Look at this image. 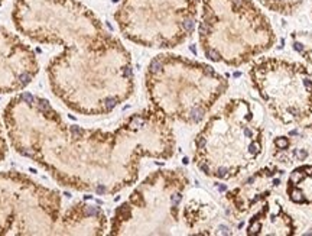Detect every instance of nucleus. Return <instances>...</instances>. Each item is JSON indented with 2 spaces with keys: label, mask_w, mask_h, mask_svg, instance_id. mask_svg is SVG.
I'll return each instance as SVG.
<instances>
[{
  "label": "nucleus",
  "mask_w": 312,
  "mask_h": 236,
  "mask_svg": "<svg viewBox=\"0 0 312 236\" xmlns=\"http://www.w3.org/2000/svg\"><path fill=\"white\" fill-rule=\"evenodd\" d=\"M9 142L58 184L98 196L136 181L143 156L169 158L174 136L159 112L136 113L114 132L71 125L46 99L20 93L3 112Z\"/></svg>",
  "instance_id": "nucleus-1"
},
{
  "label": "nucleus",
  "mask_w": 312,
  "mask_h": 236,
  "mask_svg": "<svg viewBox=\"0 0 312 236\" xmlns=\"http://www.w3.org/2000/svg\"><path fill=\"white\" fill-rule=\"evenodd\" d=\"M12 20L32 42L59 45L48 64L52 93L81 115H104L133 91L130 55L77 0H15Z\"/></svg>",
  "instance_id": "nucleus-2"
},
{
  "label": "nucleus",
  "mask_w": 312,
  "mask_h": 236,
  "mask_svg": "<svg viewBox=\"0 0 312 236\" xmlns=\"http://www.w3.org/2000/svg\"><path fill=\"white\" fill-rule=\"evenodd\" d=\"M146 86L156 110L165 118L198 123L225 84L199 62L176 55H158L150 61Z\"/></svg>",
  "instance_id": "nucleus-3"
},
{
  "label": "nucleus",
  "mask_w": 312,
  "mask_h": 236,
  "mask_svg": "<svg viewBox=\"0 0 312 236\" xmlns=\"http://www.w3.org/2000/svg\"><path fill=\"white\" fill-rule=\"evenodd\" d=\"M6 155L0 122V164ZM61 214L62 200L57 190L19 171H0V236L54 235Z\"/></svg>",
  "instance_id": "nucleus-4"
},
{
  "label": "nucleus",
  "mask_w": 312,
  "mask_h": 236,
  "mask_svg": "<svg viewBox=\"0 0 312 236\" xmlns=\"http://www.w3.org/2000/svg\"><path fill=\"white\" fill-rule=\"evenodd\" d=\"M187 184L181 171H156L149 175L127 201L117 207L111 235L169 233L178 222Z\"/></svg>",
  "instance_id": "nucleus-5"
},
{
  "label": "nucleus",
  "mask_w": 312,
  "mask_h": 236,
  "mask_svg": "<svg viewBox=\"0 0 312 236\" xmlns=\"http://www.w3.org/2000/svg\"><path fill=\"white\" fill-rule=\"evenodd\" d=\"M198 0H122L116 20L126 38L152 48H174L194 32Z\"/></svg>",
  "instance_id": "nucleus-6"
},
{
  "label": "nucleus",
  "mask_w": 312,
  "mask_h": 236,
  "mask_svg": "<svg viewBox=\"0 0 312 236\" xmlns=\"http://www.w3.org/2000/svg\"><path fill=\"white\" fill-rule=\"evenodd\" d=\"M39 71L33 49L0 25V94L28 87Z\"/></svg>",
  "instance_id": "nucleus-7"
},
{
  "label": "nucleus",
  "mask_w": 312,
  "mask_h": 236,
  "mask_svg": "<svg viewBox=\"0 0 312 236\" xmlns=\"http://www.w3.org/2000/svg\"><path fill=\"white\" fill-rule=\"evenodd\" d=\"M107 220L98 206L78 201L61 214L54 235H103Z\"/></svg>",
  "instance_id": "nucleus-8"
},
{
  "label": "nucleus",
  "mask_w": 312,
  "mask_h": 236,
  "mask_svg": "<svg viewBox=\"0 0 312 236\" xmlns=\"http://www.w3.org/2000/svg\"><path fill=\"white\" fill-rule=\"evenodd\" d=\"M292 200L293 201H296V203H302V201H305V199H304V194L299 191V190H295V191H292Z\"/></svg>",
  "instance_id": "nucleus-9"
},
{
  "label": "nucleus",
  "mask_w": 312,
  "mask_h": 236,
  "mask_svg": "<svg viewBox=\"0 0 312 236\" xmlns=\"http://www.w3.org/2000/svg\"><path fill=\"white\" fill-rule=\"evenodd\" d=\"M276 145L280 148V149H285V148L289 145V142H288V139H285V138H279V139H276Z\"/></svg>",
  "instance_id": "nucleus-10"
},
{
  "label": "nucleus",
  "mask_w": 312,
  "mask_h": 236,
  "mask_svg": "<svg viewBox=\"0 0 312 236\" xmlns=\"http://www.w3.org/2000/svg\"><path fill=\"white\" fill-rule=\"evenodd\" d=\"M295 155H298V158H299V159H305V158L308 156V152H306L305 149H299V151L295 152Z\"/></svg>",
  "instance_id": "nucleus-11"
},
{
  "label": "nucleus",
  "mask_w": 312,
  "mask_h": 236,
  "mask_svg": "<svg viewBox=\"0 0 312 236\" xmlns=\"http://www.w3.org/2000/svg\"><path fill=\"white\" fill-rule=\"evenodd\" d=\"M259 151H260V145H259V143H252V145H250V152H259Z\"/></svg>",
  "instance_id": "nucleus-12"
},
{
  "label": "nucleus",
  "mask_w": 312,
  "mask_h": 236,
  "mask_svg": "<svg viewBox=\"0 0 312 236\" xmlns=\"http://www.w3.org/2000/svg\"><path fill=\"white\" fill-rule=\"evenodd\" d=\"M304 84H305V87L308 89V91H312V83H311V80L305 78V80H304Z\"/></svg>",
  "instance_id": "nucleus-13"
},
{
  "label": "nucleus",
  "mask_w": 312,
  "mask_h": 236,
  "mask_svg": "<svg viewBox=\"0 0 312 236\" xmlns=\"http://www.w3.org/2000/svg\"><path fill=\"white\" fill-rule=\"evenodd\" d=\"M293 48H295L296 51H299V52H301L302 49H304V46H302V44H298V42H296L295 45H293Z\"/></svg>",
  "instance_id": "nucleus-14"
},
{
  "label": "nucleus",
  "mask_w": 312,
  "mask_h": 236,
  "mask_svg": "<svg viewBox=\"0 0 312 236\" xmlns=\"http://www.w3.org/2000/svg\"><path fill=\"white\" fill-rule=\"evenodd\" d=\"M244 135H246V136H252V135H253V132H252L250 129H244Z\"/></svg>",
  "instance_id": "nucleus-15"
},
{
  "label": "nucleus",
  "mask_w": 312,
  "mask_h": 236,
  "mask_svg": "<svg viewBox=\"0 0 312 236\" xmlns=\"http://www.w3.org/2000/svg\"><path fill=\"white\" fill-rule=\"evenodd\" d=\"M273 183H275V185H279V184H280V181H279V180H275Z\"/></svg>",
  "instance_id": "nucleus-16"
},
{
  "label": "nucleus",
  "mask_w": 312,
  "mask_h": 236,
  "mask_svg": "<svg viewBox=\"0 0 312 236\" xmlns=\"http://www.w3.org/2000/svg\"><path fill=\"white\" fill-rule=\"evenodd\" d=\"M5 2H6V0H0V6H2V5H3Z\"/></svg>",
  "instance_id": "nucleus-17"
}]
</instances>
